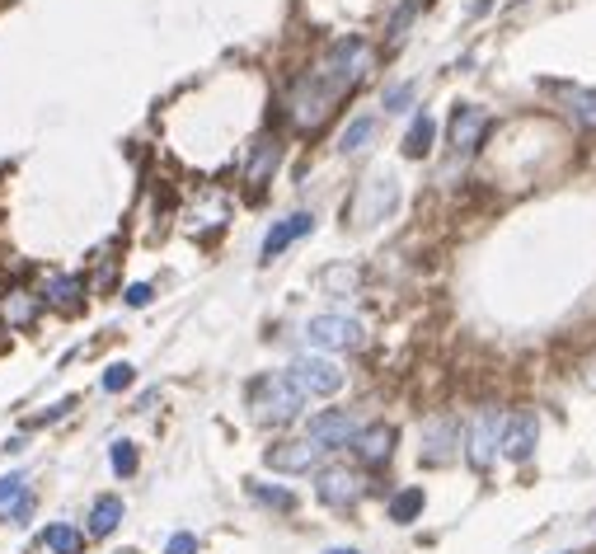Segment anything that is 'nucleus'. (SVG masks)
Segmentation results:
<instances>
[{
    "mask_svg": "<svg viewBox=\"0 0 596 554\" xmlns=\"http://www.w3.org/2000/svg\"><path fill=\"white\" fill-rule=\"evenodd\" d=\"M338 104H343V94L329 85V80H320L315 71H301L282 99V113H286L296 136H320L329 128V118L338 113Z\"/></svg>",
    "mask_w": 596,
    "mask_h": 554,
    "instance_id": "1",
    "label": "nucleus"
},
{
    "mask_svg": "<svg viewBox=\"0 0 596 554\" xmlns=\"http://www.w3.org/2000/svg\"><path fill=\"white\" fill-rule=\"evenodd\" d=\"M311 71H315L320 80H329V85H334V90L347 99L366 75L376 71V48L366 43L362 33H343V38H334V43H329V48L315 57Z\"/></svg>",
    "mask_w": 596,
    "mask_h": 554,
    "instance_id": "2",
    "label": "nucleus"
},
{
    "mask_svg": "<svg viewBox=\"0 0 596 554\" xmlns=\"http://www.w3.org/2000/svg\"><path fill=\"white\" fill-rule=\"evenodd\" d=\"M244 404H250L254 423H263V427H286V423H296L305 414V395L296 390V381L286 376V372H263V376H254Z\"/></svg>",
    "mask_w": 596,
    "mask_h": 554,
    "instance_id": "3",
    "label": "nucleus"
},
{
    "mask_svg": "<svg viewBox=\"0 0 596 554\" xmlns=\"http://www.w3.org/2000/svg\"><path fill=\"white\" fill-rule=\"evenodd\" d=\"M503 418H507L503 404H479L475 414H469V423H465V451H460L465 465H469V475L488 479L493 465L503 461Z\"/></svg>",
    "mask_w": 596,
    "mask_h": 554,
    "instance_id": "4",
    "label": "nucleus"
},
{
    "mask_svg": "<svg viewBox=\"0 0 596 554\" xmlns=\"http://www.w3.org/2000/svg\"><path fill=\"white\" fill-rule=\"evenodd\" d=\"M460 451H465V423L451 409H437V414L423 418V427H418V465L423 470L456 465Z\"/></svg>",
    "mask_w": 596,
    "mask_h": 554,
    "instance_id": "5",
    "label": "nucleus"
},
{
    "mask_svg": "<svg viewBox=\"0 0 596 554\" xmlns=\"http://www.w3.org/2000/svg\"><path fill=\"white\" fill-rule=\"evenodd\" d=\"M372 494V475L362 465H347V461H329L315 470V498L329 512H357L362 498Z\"/></svg>",
    "mask_w": 596,
    "mask_h": 554,
    "instance_id": "6",
    "label": "nucleus"
},
{
    "mask_svg": "<svg viewBox=\"0 0 596 554\" xmlns=\"http://www.w3.org/2000/svg\"><path fill=\"white\" fill-rule=\"evenodd\" d=\"M395 207H399V179L395 174H366V179H357L353 198H347L353 225H376L385 216H395Z\"/></svg>",
    "mask_w": 596,
    "mask_h": 554,
    "instance_id": "7",
    "label": "nucleus"
},
{
    "mask_svg": "<svg viewBox=\"0 0 596 554\" xmlns=\"http://www.w3.org/2000/svg\"><path fill=\"white\" fill-rule=\"evenodd\" d=\"M305 343H311V353H357L366 343V330L362 320L353 315H338V311H324V315H311L305 320Z\"/></svg>",
    "mask_w": 596,
    "mask_h": 554,
    "instance_id": "8",
    "label": "nucleus"
},
{
    "mask_svg": "<svg viewBox=\"0 0 596 554\" xmlns=\"http://www.w3.org/2000/svg\"><path fill=\"white\" fill-rule=\"evenodd\" d=\"M286 376L296 381V390L305 400H329V395H338V390L347 385V372L329 357V353H301L286 362Z\"/></svg>",
    "mask_w": 596,
    "mask_h": 554,
    "instance_id": "9",
    "label": "nucleus"
},
{
    "mask_svg": "<svg viewBox=\"0 0 596 554\" xmlns=\"http://www.w3.org/2000/svg\"><path fill=\"white\" fill-rule=\"evenodd\" d=\"M488 132H493V118H488L484 104H475V99H460V104L451 109V118H446V146H451V155H460V160L479 155Z\"/></svg>",
    "mask_w": 596,
    "mask_h": 554,
    "instance_id": "10",
    "label": "nucleus"
},
{
    "mask_svg": "<svg viewBox=\"0 0 596 554\" xmlns=\"http://www.w3.org/2000/svg\"><path fill=\"white\" fill-rule=\"evenodd\" d=\"M263 465H268L273 475H315L320 465H329V451L311 437H282L263 451Z\"/></svg>",
    "mask_w": 596,
    "mask_h": 554,
    "instance_id": "11",
    "label": "nucleus"
},
{
    "mask_svg": "<svg viewBox=\"0 0 596 554\" xmlns=\"http://www.w3.org/2000/svg\"><path fill=\"white\" fill-rule=\"evenodd\" d=\"M540 451V414L536 409H507L503 418V461L507 465H530Z\"/></svg>",
    "mask_w": 596,
    "mask_h": 554,
    "instance_id": "12",
    "label": "nucleus"
},
{
    "mask_svg": "<svg viewBox=\"0 0 596 554\" xmlns=\"http://www.w3.org/2000/svg\"><path fill=\"white\" fill-rule=\"evenodd\" d=\"M347 451H353V465H362L366 475H376V470H385L390 461H395V451H399V427L385 423V418H376V423L362 427L357 442L347 446Z\"/></svg>",
    "mask_w": 596,
    "mask_h": 554,
    "instance_id": "13",
    "label": "nucleus"
},
{
    "mask_svg": "<svg viewBox=\"0 0 596 554\" xmlns=\"http://www.w3.org/2000/svg\"><path fill=\"white\" fill-rule=\"evenodd\" d=\"M362 414H353V409H320V414H311V423H305V437L320 442L324 451H347L357 442L362 433Z\"/></svg>",
    "mask_w": 596,
    "mask_h": 554,
    "instance_id": "14",
    "label": "nucleus"
},
{
    "mask_svg": "<svg viewBox=\"0 0 596 554\" xmlns=\"http://www.w3.org/2000/svg\"><path fill=\"white\" fill-rule=\"evenodd\" d=\"M282 151H286L282 132H263L254 146H250V160H244V170H240V183H244V189H250V193L268 189L273 174H277V165H282Z\"/></svg>",
    "mask_w": 596,
    "mask_h": 554,
    "instance_id": "15",
    "label": "nucleus"
},
{
    "mask_svg": "<svg viewBox=\"0 0 596 554\" xmlns=\"http://www.w3.org/2000/svg\"><path fill=\"white\" fill-rule=\"evenodd\" d=\"M85 292H90V277L85 273H48L43 277V305L57 315H80L85 311Z\"/></svg>",
    "mask_w": 596,
    "mask_h": 554,
    "instance_id": "16",
    "label": "nucleus"
},
{
    "mask_svg": "<svg viewBox=\"0 0 596 554\" xmlns=\"http://www.w3.org/2000/svg\"><path fill=\"white\" fill-rule=\"evenodd\" d=\"M315 231V212H292V216H277L273 225H268V235H263V244H259V263H273V259H282L292 244L301 240V235H311Z\"/></svg>",
    "mask_w": 596,
    "mask_h": 554,
    "instance_id": "17",
    "label": "nucleus"
},
{
    "mask_svg": "<svg viewBox=\"0 0 596 554\" xmlns=\"http://www.w3.org/2000/svg\"><path fill=\"white\" fill-rule=\"evenodd\" d=\"M122 517H127V503H122V494H99L90 503V512H85V536H94V541L113 536V531L122 526Z\"/></svg>",
    "mask_w": 596,
    "mask_h": 554,
    "instance_id": "18",
    "label": "nucleus"
},
{
    "mask_svg": "<svg viewBox=\"0 0 596 554\" xmlns=\"http://www.w3.org/2000/svg\"><path fill=\"white\" fill-rule=\"evenodd\" d=\"M38 311H43V296L29 292V286H10V292L0 296V315H5L10 330H33Z\"/></svg>",
    "mask_w": 596,
    "mask_h": 554,
    "instance_id": "19",
    "label": "nucleus"
},
{
    "mask_svg": "<svg viewBox=\"0 0 596 554\" xmlns=\"http://www.w3.org/2000/svg\"><path fill=\"white\" fill-rule=\"evenodd\" d=\"M423 512H427V488L423 484H404V488H395V494L385 498V517L395 526H414Z\"/></svg>",
    "mask_w": 596,
    "mask_h": 554,
    "instance_id": "20",
    "label": "nucleus"
},
{
    "mask_svg": "<svg viewBox=\"0 0 596 554\" xmlns=\"http://www.w3.org/2000/svg\"><path fill=\"white\" fill-rule=\"evenodd\" d=\"M376 132H381V118L376 113H357L338 132V155H366V151L376 146Z\"/></svg>",
    "mask_w": 596,
    "mask_h": 554,
    "instance_id": "21",
    "label": "nucleus"
},
{
    "mask_svg": "<svg viewBox=\"0 0 596 554\" xmlns=\"http://www.w3.org/2000/svg\"><path fill=\"white\" fill-rule=\"evenodd\" d=\"M244 488H250V498H254L263 512H277V517H292V512L301 507V498H296L286 484H263V479H250Z\"/></svg>",
    "mask_w": 596,
    "mask_h": 554,
    "instance_id": "22",
    "label": "nucleus"
},
{
    "mask_svg": "<svg viewBox=\"0 0 596 554\" xmlns=\"http://www.w3.org/2000/svg\"><path fill=\"white\" fill-rule=\"evenodd\" d=\"M362 282V268L357 263H324V268L315 273V286L324 296H353Z\"/></svg>",
    "mask_w": 596,
    "mask_h": 554,
    "instance_id": "23",
    "label": "nucleus"
},
{
    "mask_svg": "<svg viewBox=\"0 0 596 554\" xmlns=\"http://www.w3.org/2000/svg\"><path fill=\"white\" fill-rule=\"evenodd\" d=\"M433 146H437V118L418 113L414 122H408V132H404V160H427Z\"/></svg>",
    "mask_w": 596,
    "mask_h": 554,
    "instance_id": "24",
    "label": "nucleus"
},
{
    "mask_svg": "<svg viewBox=\"0 0 596 554\" xmlns=\"http://www.w3.org/2000/svg\"><path fill=\"white\" fill-rule=\"evenodd\" d=\"M85 541L90 536L71 522H52V526H43V536H38V545L48 554H85Z\"/></svg>",
    "mask_w": 596,
    "mask_h": 554,
    "instance_id": "25",
    "label": "nucleus"
},
{
    "mask_svg": "<svg viewBox=\"0 0 596 554\" xmlns=\"http://www.w3.org/2000/svg\"><path fill=\"white\" fill-rule=\"evenodd\" d=\"M564 99H568V118L578 122V132H596V90H587V85H573V90H564Z\"/></svg>",
    "mask_w": 596,
    "mask_h": 554,
    "instance_id": "26",
    "label": "nucleus"
},
{
    "mask_svg": "<svg viewBox=\"0 0 596 554\" xmlns=\"http://www.w3.org/2000/svg\"><path fill=\"white\" fill-rule=\"evenodd\" d=\"M423 10V0H404V5L385 19V48H399L408 38V24H414V14Z\"/></svg>",
    "mask_w": 596,
    "mask_h": 554,
    "instance_id": "27",
    "label": "nucleus"
},
{
    "mask_svg": "<svg viewBox=\"0 0 596 554\" xmlns=\"http://www.w3.org/2000/svg\"><path fill=\"white\" fill-rule=\"evenodd\" d=\"M109 465H113V475L118 479H132L136 470H141V456H136V442H127V437H118L113 446H109Z\"/></svg>",
    "mask_w": 596,
    "mask_h": 554,
    "instance_id": "28",
    "label": "nucleus"
},
{
    "mask_svg": "<svg viewBox=\"0 0 596 554\" xmlns=\"http://www.w3.org/2000/svg\"><path fill=\"white\" fill-rule=\"evenodd\" d=\"M414 99H418V85H414V80H395V85L381 94V109H385V113H408V109H414Z\"/></svg>",
    "mask_w": 596,
    "mask_h": 554,
    "instance_id": "29",
    "label": "nucleus"
},
{
    "mask_svg": "<svg viewBox=\"0 0 596 554\" xmlns=\"http://www.w3.org/2000/svg\"><path fill=\"white\" fill-rule=\"evenodd\" d=\"M33 507H38V494H33V488H24L14 503H5L0 522H5V526H29V522H33Z\"/></svg>",
    "mask_w": 596,
    "mask_h": 554,
    "instance_id": "30",
    "label": "nucleus"
},
{
    "mask_svg": "<svg viewBox=\"0 0 596 554\" xmlns=\"http://www.w3.org/2000/svg\"><path fill=\"white\" fill-rule=\"evenodd\" d=\"M132 381H136V366H132V362H113L99 385H104L109 395H122V390H132Z\"/></svg>",
    "mask_w": 596,
    "mask_h": 554,
    "instance_id": "31",
    "label": "nucleus"
},
{
    "mask_svg": "<svg viewBox=\"0 0 596 554\" xmlns=\"http://www.w3.org/2000/svg\"><path fill=\"white\" fill-rule=\"evenodd\" d=\"M24 488H29V475H24V470H10V475H0V503H14Z\"/></svg>",
    "mask_w": 596,
    "mask_h": 554,
    "instance_id": "32",
    "label": "nucleus"
},
{
    "mask_svg": "<svg viewBox=\"0 0 596 554\" xmlns=\"http://www.w3.org/2000/svg\"><path fill=\"white\" fill-rule=\"evenodd\" d=\"M202 541H197V531H174L170 541H164V554H197Z\"/></svg>",
    "mask_w": 596,
    "mask_h": 554,
    "instance_id": "33",
    "label": "nucleus"
},
{
    "mask_svg": "<svg viewBox=\"0 0 596 554\" xmlns=\"http://www.w3.org/2000/svg\"><path fill=\"white\" fill-rule=\"evenodd\" d=\"M75 404H80V400H75V395H66V400H57L52 409H43V414H33L29 423H38V427H48V423H57V418H66V414H71V409H75Z\"/></svg>",
    "mask_w": 596,
    "mask_h": 554,
    "instance_id": "34",
    "label": "nucleus"
},
{
    "mask_svg": "<svg viewBox=\"0 0 596 554\" xmlns=\"http://www.w3.org/2000/svg\"><path fill=\"white\" fill-rule=\"evenodd\" d=\"M122 301H127L132 311H141V305H151V301H155V286H151V282H132L127 292H122Z\"/></svg>",
    "mask_w": 596,
    "mask_h": 554,
    "instance_id": "35",
    "label": "nucleus"
},
{
    "mask_svg": "<svg viewBox=\"0 0 596 554\" xmlns=\"http://www.w3.org/2000/svg\"><path fill=\"white\" fill-rule=\"evenodd\" d=\"M29 442L24 437H5V446H0V451H5V456H19V451H24Z\"/></svg>",
    "mask_w": 596,
    "mask_h": 554,
    "instance_id": "36",
    "label": "nucleus"
},
{
    "mask_svg": "<svg viewBox=\"0 0 596 554\" xmlns=\"http://www.w3.org/2000/svg\"><path fill=\"white\" fill-rule=\"evenodd\" d=\"M320 554H362L357 545H329V550H320Z\"/></svg>",
    "mask_w": 596,
    "mask_h": 554,
    "instance_id": "37",
    "label": "nucleus"
},
{
    "mask_svg": "<svg viewBox=\"0 0 596 554\" xmlns=\"http://www.w3.org/2000/svg\"><path fill=\"white\" fill-rule=\"evenodd\" d=\"M559 554H578V550H559Z\"/></svg>",
    "mask_w": 596,
    "mask_h": 554,
    "instance_id": "38",
    "label": "nucleus"
},
{
    "mask_svg": "<svg viewBox=\"0 0 596 554\" xmlns=\"http://www.w3.org/2000/svg\"><path fill=\"white\" fill-rule=\"evenodd\" d=\"M127 554H136V550H127Z\"/></svg>",
    "mask_w": 596,
    "mask_h": 554,
    "instance_id": "39",
    "label": "nucleus"
},
{
    "mask_svg": "<svg viewBox=\"0 0 596 554\" xmlns=\"http://www.w3.org/2000/svg\"><path fill=\"white\" fill-rule=\"evenodd\" d=\"M423 5H427V0H423Z\"/></svg>",
    "mask_w": 596,
    "mask_h": 554,
    "instance_id": "40",
    "label": "nucleus"
}]
</instances>
